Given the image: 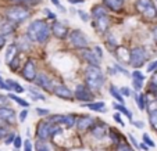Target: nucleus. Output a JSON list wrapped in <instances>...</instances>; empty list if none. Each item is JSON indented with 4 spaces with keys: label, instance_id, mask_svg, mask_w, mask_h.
Instances as JSON below:
<instances>
[{
    "label": "nucleus",
    "instance_id": "1",
    "mask_svg": "<svg viewBox=\"0 0 157 151\" xmlns=\"http://www.w3.org/2000/svg\"><path fill=\"white\" fill-rule=\"evenodd\" d=\"M50 32H52V28H49L46 21L36 20V21H32L28 25L27 36L29 38L31 42H38V43L43 45L44 42H48Z\"/></svg>",
    "mask_w": 157,
    "mask_h": 151
},
{
    "label": "nucleus",
    "instance_id": "2",
    "mask_svg": "<svg viewBox=\"0 0 157 151\" xmlns=\"http://www.w3.org/2000/svg\"><path fill=\"white\" fill-rule=\"evenodd\" d=\"M104 80V74L101 72V69L99 67H95V65H88L85 69V82H86V86L92 92H96L99 90L103 86Z\"/></svg>",
    "mask_w": 157,
    "mask_h": 151
},
{
    "label": "nucleus",
    "instance_id": "3",
    "mask_svg": "<svg viewBox=\"0 0 157 151\" xmlns=\"http://www.w3.org/2000/svg\"><path fill=\"white\" fill-rule=\"evenodd\" d=\"M135 7H136L138 13L147 20H154L157 17V9L151 0H136Z\"/></svg>",
    "mask_w": 157,
    "mask_h": 151
},
{
    "label": "nucleus",
    "instance_id": "4",
    "mask_svg": "<svg viewBox=\"0 0 157 151\" xmlns=\"http://www.w3.org/2000/svg\"><path fill=\"white\" fill-rule=\"evenodd\" d=\"M31 15L29 10L24 6H15V7H11L6 11V17L9 21L11 22H22V21L28 20Z\"/></svg>",
    "mask_w": 157,
    "mask_h": 151
},
{
    "label": "nucleus",
    "instance_id": "5",
    "mask_svg": "<svg viewBox=\"0 0 157 151\" xmlns=\"http://www.w3.org/2000/svg\"><path fill=\"white\" fill-rule=\"evenodd\" d=\"M147 57H149V54H147V51H146V49L142 47V46H138V47L131 50L129 64L132 67H135V68H140V67H143V64L147 61Z\"/></svg>",
    "mask_w": 157,
    "mask_h": 151
},
{
    "label": "nucleus",
    "instance_id": "6",
    "mask_svg": "<svg viewBox=\"0 0 157 151\" xmlns=\"http://www.w3.org/2000/svg\"><path fill=\"white\" fill-rule=\"evenodd\" d=\"M68 39H70V43L77 49H82L83 50V49H88V46H89V39L86 38L85 33L79 29L72 31L68 35Z\"/></svg>",
    "mask_w": 157,
    "mask_h": 151
},
{
    "label": "nucleus",
    "instance_id": "7",
    "mask_svg": "<svg viewBox=\"0 0 157 151\" xmlns=\"http://www.w3.org/2000/svg\"><path fill=\"white\" fill-rule=\"evenodd\" d=\"M74 97L77 98L78 101H82V103H92V100L95 98V94L88 86H83V85H78L75 87V92H74Z\"/></svg>",
    "mask_w": 157,
    "mask_h": 151
},
{
    "label": "nucleus",
    "instance_id": "8",
    "mask_svg": "<svg viewBox=\"0 0 157 151\" xmlns=\"http://www.w3.org/2000/svg\"><path fill=\"white\" fill-rule=\"evenodd\" d=\"M53 126H54V123H52V122H49V121H40L39 122L38 126H36V136H38V139L46 142V140L52 136Z\"/></svg>",
    "mask_w": 157,
    "mask_h": 151
},
{
    "label": "nucleus",
    "instance_id": "9",
    "mask_svg": "<svg viewBox=\"0 0 157 151\" xmlns=\"http://www.w3.org/2000/svg\"><path fill=\"white\" fill-rule=\"evenodd\" d=\"M36 76H38V74H36V64L33 60H28L27 62H25L24 68H22V78H24L25 80H28V82H35Z\"/></svg>",
    "mask_w": 157,
    "mask_h": 151
},
{
    "label": "nucleus",
    "instance_id": "10",
    "mask_svg": "<svg viewBox=\"0 0 157 151\" xmlns=\"http://www.w3.org/2000/svg\"><path fill=\"white\" fill-rule=\"evenodd\" d=\"M52 33L59 39H65L67 36H68V29H67V27L63 25L61 22L54 21L53 24H52Z\"/></svg>",
    "mask_w": 157,
    "mask_h": 151
},
{
    "label": "nucleus",
    "instance_id": "11",
    "mask_svg": "<svg viewBox=\"0 0 157 151\" xmlns=\"http://www.w3.org/2000/svg\"><path fill=\"white\" fill-rule=\"evenodd\" d=\"M53 93L57 96V97L63 98V100H72V97H74V93L64 85L56 86V87L53 89Z\"/></svg>",
    "mask_w": 157,
    "mask_h": 151
},
{
    "label": "nucleus",
    "instance_id": "12",
    "mask_svg": "<svg viewBox=\"0 0 157 151\" xmlns=\"http://www.w3.org/2000/svg\"><path fill=\"white\" fill-rule=\"evenodd\" d=\"M109 25H110V21H109V17H107V15L95 18V21H93V27H95V29L98 31L99 33L106 32V31L109 29Z\"/></svg>",
    "mask_w": 157,
    "mask_h": 151
},
{
    "label": "nucleus",
    "instance_id": "13",
    "mask_svg": "<svg viewBox=\"0 0 157 151\" xmlns=\"http://www.w3.org/2000/svg\"><path fill=\"white\" fill-rule=\"evenodd\" d=\"M0 119L7 123H14L15 121V112L10 107H0Z\"/></svg>",
    "mask_w": 157,
    "mask_h": 151
},
{
    "label": "nucleus",
    "instance_id": "14",
    "mask_svg": "<svg viewBox=\"0 0 157 151\" xmlns=\"http://www.w3.org/2000/svg\"><path fill=\"white\" fill-rule=\"evenodd\" d=\"M82 57L83 60H85L86 62H89V65H95L98 67L99 64H100V60H99V57L96 56L95 50H88V49H83L82 50Z\"/></svg>",
    "mask_w": 157,
    "mask_h": 151
},
{
    "label": "nucleus",
    "instance_id": "15",
    "mask_svg": "<svg viewBox=\"0 0 157 151\" xmlns=\"http://www.w3.org/2000/svg\"><path fill=\"white\" fill-rule=\"evenodd\" d=\"M93 123H95V119L88 115L81 116L79 119H77V127H78V131H81V132L88 131L89 127L93 126Z\"/></svg>",
    "mask_w": 157,
    "mask_h": 151
},
{
    "label": "nucleus",
    "instance_id": "16",
    "mask_svg": "<svg viewBox=\"0 0 157 151\" xmlns=\"http://www.w3.org/2000/svg\"><path fill=\"white\" fill-rule=\"evenodd\" d=\"M35 83L39 86V87H42V89H44V90H50L52 89L50 79H49L48 75H44V74H39L35 79Z\"/></svg>",
    "mask_w": 157,
    "mask_h": 151
},
{
    "label": "nucleus",
    "instance_id": "17",
    "mask_svg": "<svg viewBox=\"0 0 157 151\" xmlns=\"http://www.w3.org/2000/svg\"><path fill=\"white\" fill-rule=\"evenodd\" d=\"M18 45H15V43H11V45L7 47V50H6V62L7 64H11L13 62V60L15 58V57L18 56Z\"/></svg>",
    "mask_w": 157,
    "mask_h": 151
},
{
    "label": "nucleus",
    "instance_id": "18",
    "mask_svg": "<svg viewBox=\"0 0 157 151\" xmlns=\"http://www.w3.org/2000/svg\"><path fill=\"white\" fill-rule=\"evenodd\" d=\"M14 32V22L11 21H3L2 24H0V35L2 36H9Z\"/></svg>",
    "mask_w": 157,
    "mask_h": 151
},
{
    "label": "nucleus",
    "instance_id": "19",
    "mask_svg": "<svg viewBox=\"0 0 157 151\" xmlns=\"http://www.w3.org/2000/svg\"><path fill=\"white\" fill-rule=\"evenodd\" d=\"M104 6L111 11H121L124 6V0H103Z\"/></svg>",
    "mask_w": 157,
    "mask_h": 151
},
{
    "label": "nucleus",
    "instance_id": "20",
    "mask_svg": "<svg viewBox=\"0 0 157 151\" xmlns=\"http://www.w3.org/2000/svg\"><path fill=\"white\" fill-rule=\"evenodd\" d=\"M92 134L96 139H103L107 134V127L104 123H98L95 126H92Z\"/></svg>",
    "mask_w": 157,
    "mask_h": 151
},
{
    "label": "nucleus",
    "instance_id": "21",
    "mask_svg": "<svg viewBox=\"0 0 157 151\" xmlns=\"http://www.w3.org/2000/svg\"><path fill=\"white\" fill-rule=\"evenodd\" d=\"M85 105L88 107L89 110H92V111L107 112V110H106V107H104V103H103V101H98V103H86Z\"/></svg>",
    "mask_w": 157,
    "mask_h": 151
},
{
    "label": "nucleus",
    "instance_id": "22",
    "mask_svg": "<svg viewBox=\"0 0 157 151\" xmlns=\"http://www.w3.org/2000/svg\"><path fill=\"white\" fill-rule=\"evenodd\" d=\"M6 82H7V85L10 86V90H13L14 93H17V94H20V93H24L25 89L18 82H15V80H11V79L6 80Z\"/></svg>",
    "mask_w": 157,
    "mask_h": 151
},
{
    "label": "nucleus",
    "instance_id": "23",
    "mask_svg": "<svg viewBox=\"0 0 157 151\" xmlns=\"http://www.w3.org/2000/svg\"><path fill=\"white\" fill-rule=\"evenodd\" d=\"M135 100H136V103H138V107H139L142 111L147 110V100H146L145 94H136L135 96Z\"/></svg>",
    "mask_w": 157,
    "mask_h": 151
},
{
    "label": "nucleus",
    "instance_id": "24",
    "mask_svg": "<svg viewBox=\"0 0 157 151\" xmlns=\"http://www.w3.org/2000/svg\"><path fill=\"white\" fill-rule=\"evenodd\" d=\"M110 94L113 96V97L116 98V100L118 101L120 104H124V97H122L121 92H120V90L117 89L116 86H110Z\"/></svg>",
    "mask_w": 157,
    "mask_h": 151
},
{
    "label": "nucleus",
    "instance_id": "25",
    "mask_svg": "<svg viewBox=\"0 0 157 151\" xmlns=\"http://www.w3.org/2000/svg\"><path fill=\"white\" fill-rule=\"evenodd\" d=\"M114 108H116V110H118L120 111V112H122V114H124V115L125 116H127V118L128 119H131V121H132V114H131V111L129 110H128V108H127V107H125L124 105V104H120V103H116V104H114Z\"/></svg>",
    "mask_w": 157,
    "mask_h": 151
},
{
    "label": "nucleus",
    "instance_id": "26",
    "mask_svg": "<svg viewBox=\"0 0 157 151\" xmlns=\"http://www.w3.org/2000/svg\"><path fill=\"white\" fill-rule=\"evenodd\" d=\"M149 122H150L151 127L157 132V110H150L149 111Z\"/></svg>",
    "mask_w": 157,
    "mask_h": 151
},
{
    "label": "nucleus",
    "instance_id": "27",
    "mask_svg": "<svg viewBox=\"0 0 157 151\" xmlns=\"http://www.w3.org/2000/svg\"><path fill=\"white\" fill-rule=\"evenodd\" d=\"M9 98H11L13 101H15L17 104H20L21 107H28V105H29V103H28V101H25L24 98L18 97V96L14 94V93H10V94H9Z\"/></svg>",
    "mask_w": 157,
    "mask_h": 151
},
{
    "label": "nucleus",
    "instance_id": "28",
    "mask_svg": "<svg viewBox=\"0 0 157 151\" xmlns=\"http://www.w3.org/2000/svg\"><path fill=\"white\" fill-rule=\"evenodd\" d=\"M92 15H93V18H99V17H103V15H107V14H106V10H104L103 7L95 6L92 10Z\"/></svg>",
    "mask_w": 157,
    "mask_h": 151
},
{
    "label": "nucleus",
    "instance_id": "29",
    "mask_svg": "<svg viewBox=\"0 0 157 151\" xmlns=\"http://www.w3.org/2000/svg\"><path fill=\"white\" fill-rule=\"evenodd\" d=\"M110 137H111L113 143H116V144H120V143H124V142H121V134H120L118 132L116 131V129H111V131H110Z\"/></svg>",
    "mask_w": 157,
    "mask_h": 151
},
{
    "label": "nucleus",
    "instance_id": "30",
    "mask_svg": "<svg viewBox=\"0 0 157 151\" xmlns=\"http://www.w3.org/2000/svg\"><path fill=\"white\" fill-rule=\"evenodd\" d=\"M35 148H36V151H52L50 147L48 145V143H44L43 140H39V142H36Z\"/></svg>",
    "mask_w": 157,
    "mask_h": 151
},
{
    "label": "nucleus",
    "instance_id": "31",
    "mask_svg": "<svg viewBox=\"0 0 157 151\" xmlns=\"http://www.w3.org/2000/svg\"><path fill=\"white\" fill-rule=\"evenodd\" d=\"M28 92H29V94L33 97V100H42V101H44V100H46V97H44L43 94H40V93H38V92H36V90H33L32 87H29V89H28Z\"/></svg>",
    "mask_w": 157,
    "mask_h": 151
},
{
    "label": "nucleus",
    "instance_id": "32",
    "mask_svg": "<svg viewBox=\"0 0 157 151\" xmlns=\"http://www.w3.org/2000/svg\"><path fill=\"white\" fill-rule=\"evenodd\" d=\"M143 143H146V144H147L150 148L156 145V144H154V143H153V140L150 139V136H149L147 133H143Z\"/></svg>",
    "mask_w": 157,
    "mask_h": 151
},
{
    "label": "nucleus",
    "instance_id": "33",
    "mask_svg": "<svg viewBox=\"0 0 157 151\" xmlns=\"http://www.w3.org/2000/svg\"><path fill=\"white\" fill-rule=\"evenodd\" d=\"M117 151H133V150L125 143H120V144H117Z\"/></svg>",
    "mask_w": 157,
    "mask_h": 151
},
{
    "label": "nucleus",
    "instance_id": "34",
    "mask_svg": "<svg viewBox=\"0 0 157 151\" xmlns=\"http://www.w3.org/2000/svg\"><path fill=\"white\" fill-rule=\"evenodd\" d=\"M142 80H138V79H132V86L133 89L136 90V92H140V89H142Z\"/></svg>",
    "mask_w": 157,
    "mask_h": 151
},
{
    "label": "nucleus",
    "instance_id": "35",
    "mask_svg": "<svg viewBox=\"0 0 157 151\" xmlns=\"http://www.w3.org/2000/svg\"><path fill=\"white\" fill-rule=\"evenodd\" d=\"M132 79H138V80H145V76H143V74L140 71H133L132 72Z\"/></svg>",
    "mask_w": 157,
    "mask_h": 151
},
{
    "label": "nucleus",
    "instance_id": "36",
    "mask_svg": "<svg viewBox=\"0 0 157 151\" xmlns=\"http://www.w3.org/2000/svg\"><path fill=\"white\" fill-rule=\"evenodd\" d=\"M14 140H15V134L9 133L6 137V140H4V144H11V143H14Z\"/></svg>",
    "mask_w": 157,
    "mask_h": 151
},
{
    "label": "nucleus",
    "instance_id": "37",
    "mask_svg": "<svg viewBox=\"0 0 157 151\" xmlns=\"http://www.w3.org/2000/svg\"><path fill=\"white\" fill-rule=\"evenodd\" d=\"M36 114L40 115V116H44V115H49L50 111H49L48 108H36Z\"/></svg>",
    "mask_w": 157,
    "mask_h": 151
},
{
    "label": "nucleus",
    "instance_id": "38",
    "mask_svg": "<svg viewBox=\"0 0 157 151\" xmlns=\"http://www.w3.org/2000/svg\"><path fill=\"white\" fill-rule=\"evenodd\" d=\"M157 69V60L156 61H151L147 65V72H154Z\"/></svg>",
    "mask_w": 157,
    "mask_h": 151
},
{
    "label": "nucleus",
    "instance_id": "39",
    "mask_svg": "<svg viewBox=\"0 0 157 151\" xmlns=\"http://www.w3.org/2000/svg\"><path fill=\"white\" fill-rule=\"evenodd\" d=\"M24 150L25 151H32V143H31L29 139H27L24 142Z\"/></svg>",
    "mask_w": 157,
    "mask_h": 151
},
{
    "label": "nucleus",
    "instance_id": "40",
    "mask_svg": "<svg viewBox=\"0 0 157 151\" xmlns=\"http://www.w3.org/2000/svg\"><path fill=\"white\" fill-rule=\"evenodd\" d=\"M7 103H9V97H6V96L0 94V107H6Z\"/></svg>",
    "mask_w": 157,
    "mask_h": 151
},
{
    "label": "nucleus",
    "instance_id": "41",
    "mask_svg": "<svg viewBox=\"0 0 157 151\" xmlns=\"http://www.w3.org/2000/svg\"><path fill=\"white\" fill-rule=\"evenodd\" d=\"M13 144H14V147H15V148H20L21 145L24 144V143H22V140H21V137H20V136H15V140H14V143H13Z\"/></svg>",
    "mask_w": 157,
    "mask_h": 151
},
{
    "label": "nucleus",
    "instance_id": "42",
    "mask_svg": "<svg viewBox=\"0 0 157 151\" xmlns=\"http://www.w3.org/2000/svg\"><path fill=\"white\" fill-rule=\"evenodd\" d=\"M150 85H151V86H156V87H157V71H154V72H153V75H151Z\"/></svg>",
    "mask_w": 157,
    "mask_h": 151
},
{
    "label": "nucleus",
    "instance_id": "43",
    "mask_svg": "<svg viewBox=\"0 0 157 151\" xmlns=\"http://www.w3.org/2000/svg\"><path fill=\"white\" fill-rule=\"evenodd\" d=\"M27 115H28V110H22V111L20 112V121L24 122L25 119H27Z\"/></svg>",
    "mask_w": 157,
    "mask_h": 151
},
{
    "label": "nucleus",
    "instance_id": "44",
    "mask_svg": "<svg viewBox=\"0 0 157 151\" xmlns=\"http://www.w3.org/2000/svg\"><path fill=\"white\" fill-rule=\"evenodd\" d=\"M128 139L131 140V143H132L133 144V147H136V148H139V143L136 142V139H135V137L132 136V134H128Z\"/></svg>",
    "mask_w": 157,
    "mask_h": 151
},
{
    "label": "nucleus",
    "instance_id": "45",
    "mask_svg": "<svg viewBox=\"0 0 157 151\" xmlns=\"http://www.w3.org/2000/svg\"><path fill=\"white\" fill-rule=\"evenodd\" d=\"M114 119H116L117 122H118L120 125H122V126H125V123H124V121H122V118L120 116V114H114Z\"/></svg>",
    "mask_w": 157,
    "mask_h": 151
},
{
    "label": "nucleus",
    "instance_id": "46",
    "mask_svg": "<svg viewBox=\"0 0 157 151\" xmlns=\"http://www.w3.org/2000/svg\"><path fill=\"white\" fill-rule=\"evenodd\" d=\"M114 67H116V69H117V71H120V72H122V74L128 75V71H127V69H125V68H122L121 65H118V64H116V65H114Z\"/></svg>",
    "mask_w": 157,
    "mask_h": 151
},
{
    "label": "nucleus",
    "instance_id": "47",
    "mask_svg": "<svg viewBox=\"0 0 157 151\" xmlns=\"http://www.w3.org/2000/svg\"><path fill=\"white\" fill-rule=\"evenodd\" d=\"M120 92H121V94H124V96H129L131 94V92H129V89H128V87H121V89H120Z\"/></svg>",
    "mask_w": 157,
    "mask_h": 151
},
{
    "label": "nucleus",
    "instance_id": "48",
    "mask_svg": "<svg viewBox=\"0 0 157 151\" xmlns=\"http://www.w3.org/2000/svg\"><path fill=\"white\" fill-rule=\"evenodd\" d=\"M14 3H20V4H22V3H36V2H33V0H13Z\"/></svg>",
    "mask_w": 157,
    "mask_h": 151
},
{
    "label": "nucleus",
    "instance_id": "49",
    "mask_svg": "<svg viewBox=\"0 0 157 151\" xmlns=\"http://www.w3.org/2000/svg\"><path fill=\"white\" fill-rule=\"evenodd\" d=\"M93 50H95V53H96V56L99 57V58H101V56H103V54H101V49L99 47V46H96L95 49H93Z\"/></svg>",
    "mask_w": 157,
    "mask_h": 151
},
{
    "label": "nucleus",
    "instance_id": "50",
    "mask_svg": "<svg viewBox=\"0 0 157 151\" xmlns=\"http://www.w3.org/2000/svg\"><path fill=\"white\" fill-rule=\"evenodd\" d=\"M78 14L81 15L82 21H88V20H89V18H88V14H86V13H83V11H78Z\"/></svg>",
    "mask_w": 157,
    "mask_h": 151
},
{
    "label": "nucleus",
    "instance_id": "51",
    "mask_svg": "<svg viewBox=\"0 0 157 151\" xmlns=\"http://www.w3.org/2000/svg\"><path fill=\"white\" fill-rule=\"evenodd\" d=\"M44 13H46V15H48L49 18H54V20H56V15H54L53 13H50V10L49 9H44Z\"/></svg>",
    "mask_w": 157,
    "mask_h": 151
},
{
    "label": "nucleus",
    "instance_id": "52",
    "mask_svg": "<svg viewBox=\"0 0 157 151\" xmlns=\"http://www.w3.org/2000/svg\"><path fill=\"white\" fill-rule=\"evenodd\" d=\"M131 123H132V125H135V126H136V127H143V123H142V122L133 121V119H132V121H131Z\"/></svg>",
    "mask_w": 157,
    "mask_h": 151
},
{
    "label": "nucleus",
    "instance_id": "53",
    "mask_svg": "<svg viewBox=\"0 0 157 151\" xmlns=\"http://www.w3.org/2000/svg\"><path fill=\"white\" fill-rule=\"evenodd\" d=\"M7 134V132H6V129L4 127H0V139H3L4 136Z\"/></svg>",
    "mask_w": 157,
    "mask_h": 151
},
{
    "label": "nucleus",
    "instance_id": "54",
    "mask_svg": "<svg viewBox=\"0 0 157 151\" xmlns=\"http://www.w3.org/2000/svg\"><path fill=\"white\" fill-rule=\"evenodd\" d=\"M52 3H53V4H56L57 7H60V9H61L63 11H64V9H63V6H61V4H60V0H52Z\"/></svg>",
    "mask_w": 157,
    "mask_h": 151
},
{
    "label": "nucleus",
    "instance_id": "55",
    "mask_svg": "<svg viewBox=\"0 0 157 151\" xmlns=\"http://www.w3.org/2000/svg\"><path fill=\"white\" fill-rule=\"evenodd\" d=\"M139 148H142V150H149V148H150V147H149V145L147 144H146V143H142V144H139Z\"/></svg>",
    "mask_w": 157,
    "mask_h": 151
},
{
    "label": "nucleus",
    "instance_id": "56",
    "mask_svg": "<svg viewBox=\"0 0 157 151\" xmlns=\"http://www.w3.org/2000/svg\"><path fill=\"white\" fill-rule=\"evenodd\" d=\"M4 43H6V40H4V36L0 35V49H2V47L4 46Z\"/></svg>",
    "mask_w": 157,
    "mask_h": 151
},
{
    "label": "nucleus",
    "instance_id": "57",
    "mask_svg": "<svg viewBox=\"0 0 157 151\" xmlns=\"http://www.w3.org/2000/svg\"><path fill=\"white\" fill-rule=\"evenodd\" d=\"M153 38H154V40H156V43H157V27L153 29Z\"/></svg>",
    "mask_w": 157,
    "mask_h": 151
},
{
    "label": "nucleus",
    "instance_id": "58",
    "mask_svg": "<svg viewBox=\"0 0 157 151\" xmlns=\"http://www.w3.org/2000/svg\"><path fill=\"white\" fill-rule=\"evenodd\" d=\"M70 3H72V4H77V3H83V0H68Z\"/></svg>",
    "mask_w": 157,
    "mask_h": 151
},
{
    "label": "nucleus",
    "instance_id": "59",
    "mask_svg": "<svg viewBox=\"0 0 157 151\" xmlns=\"http://www.w3.org/2000/svg\"><path fill=\"white\" fill-rule=\"evenodd\" d=\"M2 82H3V78H2V76H0V83H2Z\"/></svg>",
    "mask_w": 157,
    "mask_h": 151
},
{
    "label": "nucleus",
    "instance_id": "60",
    "mask_svg": "<svg viewBox=\"0 0 157 151\" xmlns=\"http://www.w3.org/2000/svg\"><path fill=\"white\" fill-rule=\"evenodd\" d=\"M156 2H157V0H156Z\"/></svg>",
    "mask_w": 157,
    "mask_h": 151
}]
</instances>
